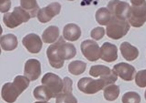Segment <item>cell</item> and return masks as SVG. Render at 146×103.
Returning <instances> with one entry per match:
<instances>
[{"label":"cell","mask_w":146,"mask_h":103,"mask_svg":"<svg viewBox=\"0 0 146 103\" xmlns=\"http://www.w3.org/2000/svg\"><path fill=\"white\" fill-rule=\"evenodd\" d=\"M1 48H0V54H1Z\"/></svg>","instance_id":"obj_34"},{"label":"cell","mask_w":146,"mask_h":103,"mask_svg":"<svg viewBox=\"0 0 146 103\" xmlns=\"http://www.w3.org/2000/svg\"><path fill=\"white\" fill-rule=\"evenodd\" d=\"M21 7L29 14L31 18H34L37 15L40 7L36 0H20Z\"/></svg>","instance_id":"obj_22"},{"label":"cell","mask_w":146,"mask_h":103,"mask_svg":"<svg viewBox=\"0 0 146 103\" xmlns=\"http://www.w3.org/2000/svg\"><path fill=\"white\" fill-rule=\"evenodd\" d=\"M130 28L127 20L111 16L110 21L107 25V35L111 39L117 40L126 35Z\"/></svg>","instance_id":"obj_1"},{"label":"cell","mask_w":146,"mask_h":103,"mask_svg":"<svg viewBox=\"0 0 146 103\" xmlns=\"http://www.w3.org/2000/svg\"><path fill=\"white\" fill-rule=\"evenodd\" d=\"M86 63L82 62L76 60L71 62L69 65V71L73 75H79L82 74L86 69Z\"/></svg>","instance_id":"obj_25"},{"label":"cell","mask_w":146,"mask_h":103,"mask_svg":"<svg viewBox=\"0 0 146 103\" xmlns=\"http://www.w3.org/2000/svg\"><path fill=\"white\" fill-rule=\"evenodd\" d=\"M81 34V31L80 27L75 24H67L63 30L64 39L71 42L77 41L80 37Z\"/></svg>","instance_id":"obj_17"},{"label":"cell","mask_w":146,"mask_h":103,"mask_svg":"<svg viewBox=\"0 0 146 103\" xmlns=\"http://www.w3.org/2000/svg\"><path fill=\"white\" fill-rule=\"evenodd\" d=\"M89 73L94 77H100L103 78L108 85L113 84L118 80V75L113 70H111L108 67L103 65H95L92 66Z\"/></svg>","instance_id":"obj_8"},{"label":"cell","mask_w":146,"mask_h":103,"mask_svg":"<svg viewBox=\"0 0 146 103\" xmlns=\"http://www.w3.org/2000/svg\"><path fill=\"white\" fill-rule=\"evenodd\" d=\"M108 7L111 16L127 20L131 7L125 2L121 1L119 0H112L109 3Z\"/></svg>","instance_id":"obj_6"},{"label":"cell","mask_w":146,"mask_h":103,"mask_svg":"<svg viewBox=\"0 0 146 103\" xmlns=\"http://www.w3.org/2000/svg\"><path fill=\"white\" fill-rule=\"evenodd\" d=\"M113 71L116 75L125 81H132L135 74V68L126 63H119L113 66Z\"/></svg>","instance_id":"obj_12"},{"label":"cell","mask_w":146,"mask_h":103,"mask_svg":"<svg viewBox=\"0 0 146 103\" xmlns=\"http://www.w3.org/2000/svg\"><path fill=\"white\" fill-rule=\"evenodd\" d=\"M135 81L140 87H145L146 86V71L143 70L139 71L135 77Z\"/></svg>","instance_id":"obj_29"},{"label":"cell","mask_w":146,"mask_h":103,"mask_svg":"<svg viewBox=\"0 0 146 103\" xmlns=\"http://www.w3.org/2000/svg\"><path fill=\"white\" fill-rule=\"evenodd\" d=\"M60 53L63 60H70L75 56L76 50L73 44L66 43L64 40L60 46Z\"/></svg>","instance_id":"obj_20"},{"label":"cell","mask_w":146,"mask_h":103,"mask_svg":"<svg viewBox=\"0 0 146 103\" xmlns=\"http://www.w3.org/2000/svg\"><path fill=\"white\" fill-rule=\"evenodd\" d=\"M41 83L50 91L53 98H56L62 89L63 81L55 73H47L42 77Z\"/></svg>","instance_id":"obj_4"},{"label":"cell","mask_w":146,"mask_h":103,"mask_svg":"<svg viewBox=\"0 0 146 103\" xmlns=\"http://www.w3.org/2000/svg\"><path fill=\"white\" fill-rule=\"evenodd\" d=\"M23 44L29 52L37 54L42 48V43L40 36L36 34H29L23 39Z\"/></svg>","instance_id":"obj_13"},{"label":"cell","mask_w":146,"mask_h":103,"mask_svg":"<svg viewBox=\"0 0 146 103\" xmlns=\"http://www.w3.org/2000/svg\"><path fill=\"white\" fill-rule=\"evenodd\" d=\"M64 39L61 36L56 43L52 44L48 48L47 55L50 65L56 69L61 68L64 65V60H63L60 56V46Z\"/></svg>","instance_id":"obj_7"},{"label":"cell","mask_w":146,"mask_h":103,"mask_svg":"<svg viewBox=\"0 0 146 103\" xmlns=\"http://www.w3.org/2000/svg\"><path fill=\"white\" fill-rule=\"evenodd\" d=\"M120 51L123 57L127 61H133L139 55L138 49L132 46L129 42H124L120 46Z\"/></svg>","instance_id":"obj_18"},{"label":"cell","mask_w":146,"mask_h":103,"mask_svg":"<svg viewBox=\"0 0 146 103\" xmlns=\"http://www.w3.org/2000/svg\"><path fill=\"white\" fill-rule=\"evenodd\" d=\"M41 73L40 62L36 59L28 60L24 67V75L30 81H35L40 77Z\"/></svg>","instance_id":"obj_14"},{"label":"cell","mask_w":146,"mask_h":103,"mask_svg":"<svg viewBox=\"0 0 146 103\" xmlns=\"http://www.w3.org/2000/svg\"><path fill=\"white\" fill-rule=\"evenodd\" d=\"M105 30L104 28L96 27L91 31V37L96 41H99L104 36Z\"/></svg>","instance_id":"obj_30"},{"label":"cell","mask_w":146,"mask_h":103,"mask_svg":"<svg viewBox=\"0 0 146 103\" xmlns=\"http://www.w3.org/2000/svg\"><path fill=\"white\" fill-rule=\"evenodd\" d=\"M61 8V4L55 2L50 4L46 7L40 9L36 15L39 21L41 23L49 22L53 17L60 13Z\"/></svg>","instance_id":"obj_10"},{"label":"cell","mask_w":146,"mask_h":103,"mask_svg":"<svg viewBox=\"0 0 146 103\" xmlns=\"http://www.w3.org/2000/svg\"><path fill=\"white\" fill-rule=\"evenodd\" d=\"M31 18L29 14L21 7H15L12 13H7L3 16V22L7 27L14 28Z\"/></svg>","instance_id":"obj_2"},{"label":"cell","mask_w":146,"mask_h":103,"mask_svg":"<svg viewBox=\"0 0 146 103\" xmlns=\"http://www.w3.org/2000/svg\"><path fill=\"white\" fill-rule=\"evenodd\" d=\"M111 18V14L106 8H100L96 13V21L101 26H107Z\"/></svg>","instance_id":"obj_24"},{"label":"cell","mask_w":146,"mask_h":103,"mask_svg":"<svg viewBox=\"0 0 146 103\" xmlns=\"http://www.w3.org/2000/svg\"><path fill=\"white\" fill-rule=\"evenodd\" d=\"M119 87L115 85H110L104 89V96L106 100L112 101L117 99L119 95Z\"/></svg>","instance_id":"obj_27"},{"label":"cell","mask_w":146,"mask_h":103,"mask_svg":"<svg viewBox=\"0 0 146 103\" xmlns=\"http://www.w3.org/2000/svg\"><path fill=\"white\" fill-rule=\"evenodd\" d=\"M2 33H3V28H2L1 26V24H0V37H1V36Z\"/></svg>","instance_id":"obj_33"},{"label":"cell","mask_w":146,"mask_h":103,"mask_svg":"<svg viewBox=\"0 0 146 103\" xmlns=\"http://www.w3.org/2000/svg\"><path fill=\"white\" fill-rule=\"evenodd\" d=\"M127 19L129 22L134 27H142L146 20V4L144 3L141 6H133Z\"/></svg>","instance_id":"obj_5"},{"label":"cell","mask_w":146,"mask_h":103,"mask_svg":"<svg viewBox=\"0 0 146 103\" xmlns=\"http://www.w3.org/2000/svg\"><path fill=\"white\" fill-rule=\"evenodd\" d=\"M69 1H74V0H69Z\"/></svg>","instance_id":"obj_35"},{"label":"cell","mask_w":146,"mask_h":103,"mask_svg":"<svg viewBox=\"0 0 146 103\" xmlns=\"http://www.w3.org/2000/svg\"><path fill=\"white\" fill-rule=\"evenodd\" d=\"M130 1L133 6H141L145 3V0H130Z\"/></svg>","instance_id":"obj_32"},{"label":"cell","mask_w":146,"mask_h":103,"mask_svg":"<svg viewBox=\"0 0 146 103\" xmlns=\"http://www.w3.org/2000/svg\"><path fill=\"white\" fill-rule=\"evenodd\" d=\"M122 101L124 103H139L141 101V97L137 94L134 92H129L123 95Z\"/></svg>","instance_id":"obj_28"},{"label":"cell","mask_w":146,"mask_h":103,"mask_svg":"<svg viewBox=\"0 0 146 103\" xmlns=\"http://www.w3.org/2000/svg\"><path fill=\"white\" fill-rule=\"evenodd\" d=\"M11 7V0H0V12L6 13Z\"/></svg>","instance_id":"obj_31"},{"label":"cell","mask_w":146,"mask_h":103,"mask_svg":"<svg viewBox=\"0 0 146 103\" xmlns=\"http://www.w3.org/2000/svg\"><path fill=\"white\" fill-rule=\"evenodd\" d=\"M20 95L13 83H7L4 85L1 91L3 99L7 102H13Z\"/></svg>","instance_id":"obj_16"},{"label":"cell","mask_w":146,"mask_h":103,"mask_svg":"<svg viewBox=\"0 0 146 103\" xmlns=\"http://www.w3.org/2000/svg\"><path fill=\"white\" fill-rule=\"evenodd\" d=\"M108 84L103 78L94 80L91 78L84 77L80 80L78 83V89L87 94H94L102 90Z\"/></svg>","instance_id":"obj_3"},{"label":"cell","mask_w":146,"mask_h":103,"mask_svg":"<svg viewBox=\"0 0 146 103\" xmlns=\"http://www.w3.org/2000/svg\"><path fill=\"white\" fill-rule=\"evenodd\" d=\"M72 80L69 77L64 78L62 89L56 97V102H77V100L72 94Z\"/></svg>","instance_id":"obj_11"},{"label":"cell","mask_w":146,"mask_h":103,"mask_svg":"<svg viewBox=\"0 0 146 103\" xmlns=\"http://www.w3.org/2000/svg\"><path fill=\"white\" fill-rule=\"evenodd\" d=\"M100 58L102 60L110 63L118 58V49L113 44L106 42L100 48Z\"/></svg>","instance_id":"obj_15"},{"label":"cell","mask_w":146,"mask_h":103,"mask_svg":"<svg viewBox=\"0 0 146 103\" xmlns=\"http://www.w3.org/2000/svg\"><path fill=\"white\" fill-rule=\"evenodd\" d=\"M60 35V30L56 26H50L43 32L42 41L46 43H52L55 42Z\"/></svg>","instance_id":"obj_21"},{"label":"cell","mask_w":146,"mask_h":103,"mask_svg":"<svg viewBox=\"0 0 146 103\" xmlns=\"http://www.w3.org/2000/svg\"><path fill=\"white\" fill-rule=\"evenodd\" d=\"M82 54L90 62H95L100 58V48L96 42L87 40L82 42L81 45Z\"/></svg>","instance_id":"obj_9"},{"label":"cell","mask_w":146,"mask_h":103,"mask_svg":"<svg viewBox=\"0 0 146 103\" xmlns=\"http://www.w3.org/2000/svg\"><path fill=\"white\" fill-rule=\"evenodd\" d=\"M0 43L4 51H12L18 46L17 37L12 34H7L0 37Z\"/></svg>","instance_id":"obj_19"},{"label":"cell","mask_w":146,"mask_h":103,"mask_svg":"<svg viewBox=\"0 0 146 103\" xmlns=\"http://www.w3.org/2000/svg\"><path fill=\"white\" fill-rule=\"evenodd\" d=\"M29 83H30V80L26 76L21 75L16 77L13 82V85L16 87L19 94H21L24 91L27 89L29 85Z\"/></svg>","instance_id":"obj_26"},{"label":"cell","mask_w":146,"mask_h":103,"mask_svg":"<svg viewBox=\"0 0 146 103\" xmlns=\"http://www.w3.org/2000/svg\"><path fill=\"white\" fill-rule=\"evenodd\" d=\"M33 95L36 100L43 102H47L53 98L50 91L44 85L36 87L33 91Z\"/></svg>","instance_id":"obj_23"}]
</instances>
